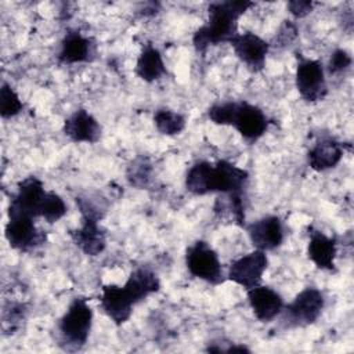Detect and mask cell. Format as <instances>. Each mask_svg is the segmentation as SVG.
Segmentation results:
<instances>
[{
  "instance_id": "cell-1",
  "label": "cell",
  "mask_w": 354,
  "mask_h": 354,
  "mask_svg": "<svg viewBox=\"0 0 354 354\" xmlns=\"http://www.w3.org/2000/svg\"><path fill=\"white\" fill-rule=\"evenodd\" d=\"M254 3L248 0H227L209 4V19L192 36L198 53H205L210 46L230 43L238 35V19Z\"/></svg>"
},
{
  "instance_id": "cell-2",
  "label": "cell",
  "mask_w": 354,
  "mask_h": 354,
  "mask_svg": "<svg viewBox=\"0 0 354 354\" xmlns=\"http://www.w3.org/2000/svg\"><path fill=\"white\" fill-rule=\"evenodd\" d=\"M93 310L84 297H75L58 321V344L65 351H79L87 342Z\"/></svg>"
},
{
  "instance_id": "cell-3",
  "label": "cell",
  "mask_w": 354,
  "mask_h": 354,
  "mask_svg": "<svg viewBox=\"0 0 354 354\" xmlns=\"http://www.w3.org/2000/svg\"><path fill=\"white\" fill-rule=\"evenodd\" d=\"M185 266L189 274L210 285H220L225 281L218 254L206 241H196L187 248Z\"/></svg>"
},
{
  "instance_id": "cell-4",
  "label": "cell",
  "mask_w": 354,
  "mask_h": 354,
  "mask_svg": "<svg viewBox=\"0 0 354 354\" xmlns=\"http://www.w3.org/2000/svg\"><path fill=\"white\" fill-rule=\"evenodd\" d=\"M296 76L295 83L300 97L307 102L322 101L328 95V86L325 79V71L319 61L306 58L301 54H296Z\"/></svg>"
},
{
  "instance_id": "cell-5",
  "label": "cell",
  "mask_w": 354,
  "mask_h": 354,
  "mask_svg": "<svg viewBox=\"0 0 354 354\" xmlns=\"http://www.w3.org/2000/svg\"><path fill=\"white\" fill-rule=\"evenodd\" d=\"M33 220L35 218L30 216L8 212V221L6 224L4 235L12 249L19 252H30L46 243V232L39 230Z\"/></svg>"
},
{
  "instance_id": "cell-6",
  "label": "cell",
  "mask_w": 354,
  "mask_h": 354,
  "mask_svg": "<svg viewBox=\"0 0 354 354\" xmlns=\"http://www.w3.org/2000/svg\"><path fill=\"white\" fill-rule=\"evenodd\" d=\"M325 307L324 293L317 288L303 289L288 306L283 307V321L289 326H307L314 324Z\"/></svg>"
},
{
  "instance_id": "cell-7",
  "label": "cell",
  "mask_w": 354,
  "mask_h": 354,
  "mask_svg": "<svg viewBox=\"0 0 354 354\" xmlns=\"http://www.w3.org/2000/svg\"><path fill=\"white\" fill-rule=\"evenodd\" d=\"M267 115L253 104L248 101H235L231 126L242 136L249 144H254L260 140L270 126Z\"/></svg>"
},
{
  "instance_id": "cell-8",
  "label": "cell",
  "mask_w": 354,
  "mask_h": 354,
  "mask_svg": "<svg viewBox=\"0 0 354 354\" xmlns=\"http://www.w3.org/2000/svg\"><path fill=\"white\" fill-rule=\"evenodd\" d=\"M47 192L41 180L36 176H29L18 183L17 192L11 196L8 212L22 213L33 218L41 217V207Z\"/></svg>"
},
{
  "instance_id": "cell-9",
  "label": "cell",
  "mask_w": 354,
  "mask_h": 354,
  "mask_svg": "<svg viewBox=\"0 0 354 354\" xmlns=\"http://www.w3.org/2000/svg\"><path fill=\"white\" fill-rule=\"evenodd\" d=\"M267 266L268 259L266 252L254 249L253 252L234 260L230 264L227 279L249 290L261 283V278L267 270Z\"/></svg>"
},
{
  "instance_id": "cell-10",
  "label": "cell",
  "mask_w": 354,
  "mask_h": 354,
  "mask_svg": "<svg viewBox=\"0 0 354 354\" xmlns=\"http://www.w3.org/2000/svg\"><path fill=\"white\" fill-rule=\"evenodd\" d=\"M230 44L238 59L245 64L249 71L260 72L264 68L266 58L270 51L268 41L252 32H245L238 33Z\"/></svg>"
},
{
  "instance_id": "cell-11",
  "label": "cell",
  "mask_w": 354,
  "mask_h": 354,
  "mask_svg": "<svg viewBox=\"0 0 354 354\" xmlns=\"http://www.w3.org/2000/svg\"><path fill=\"white\" fill-rule=\"evenodd\" d=\"M249 181L248 170L228 160H217L212 167L210 194H243Z\"/></svg>"
},
{
  "instance_id": "cell-12",
  "label": "cell",
  "mask_w": 354,
  "mask_h": 354,
  "mask_svg": "<svg viewBox=\"0 0 354 354\" xmlns=\"http://www.w3.org/2000/svg\"><path fill=\"white\" fill-rule=\"evenodd\" d=\"M252 245L263 252L274 250L283 242V224L278 216H264L245 225Z\"/></svg>"
},
{
  "instance_id": "cell-13",
  "label": "cell",
  "mask_w": 354,
  "mask_h": 354,
  "mask_svg": "<svg viewBox=\"0 0 354 354\" xmlns=\"http://www.w3.org/2000/svg\"><path fill=\"white\" fill-rule=\"evenodd\" d=\"M101 308L115 325H123L131 317L134 300L124 286L104 285L101 289Z\"/></svg>"
},
{
  "instance_id": "cell-14",
  "label": "cell",
  "mask_w": 354,
  "mask_h": 354,
  "mask_svg": "<svg viewBox=\"0 0 354 354\" xmlns=\"http://www.w3.org/2000/svg\"><path fill=\"white\" fill-rule=\"evenodd\" d=\"M248 301L254 317L261 322H271L282 314L285 307L282 296L272 288L264 285L249 289Z\"/></svg>"
},
{
  "instance_id": "cell-15",
  "label": "cell",
  "mask_w": 354,
  "mask_h": 354,
  "mask_svg": "<svg viewBox=\"0 0 354 354\" xmlns=\"http://www.w3.org/2000/svg\"><path fill=\"white\" fill-rule=\"evenodd\" d=\"M64 134L72 142L94 144L101 138L102 127L98 120L86 109H76L64 122Z\"/></svg>"
},
{
  "instance_id": "cell-16",
  "label": "cell",
  "mask_w": 354,
  "mask_h": 354,
  "mask_svg": "<svg viewBox=\"0 0 354 354\" xmlns=\"http://www.w3.org/2000/svg\"><path fill=\"white\" fill-rule=\"evenodd\" d=\"M95 44L93 39L83 36L77 30H69L59 44L58 61L61 64H77L88 62L94 58Z\"/></svg>"
},
{
  "instance_id": "cell-17",
  "label": "cell",
  "mask_w": 354,
  "mask_h": 354,
  "mask_svg": "<svg viewBox=\"0 0 354 354\" xmlns=\"http://www.w3.org/2000/svg\"><path fill=\"white\" fill-rule=\"evenodd\" d=\"M308 259L321 270L335 271V259L337 254V242L335 238L325 235L324 232L308 228Z\"/></svg>"
},
{
  "instance_id": "cell-18",
  "label": "cell",
  "mask_w": 354,
  "mask_h": 354,
  "mask_svg": "<svg viewBox=\"0 0 354 354\" xmlns=\"http://www.w3.org/2000/svg\"><path fill=\"white\" fill-rule=\"evenodd\" d=\"M73 243L87 256H98L106 246V235L98 221L82 218V225L69 231Z\"/></svg>"
},
{
  "instance_id": "cell-19",
  "label": "cell",
  "mask_w": 354,
  "mask_h": 354,
  "mask_svg": "<svg viewBox=\"0 0 354 354\" xmlns=\"http://www.w3.org/2000/svg\"><path fill=\"white\" fill-rule=\"evenodd\" d=\"M344 145L335 138H321L308 151V165L315 171H325L339 165L343 158Z\"/></svg>"
},
{
  "instance_id": "cell-20",
  "label": "cell",
  "mask_w": 354,
  "mask_h": 354,
  "mask_svg": "<svg viewBox=\"0 0 354 354\" xmlns=\"http://www.w3.org/2000/svg\"><path fill=\"white\" fill-rule=\"evenodd\" d=\"M123 286L126 288L134 303L138 304L149 295L156 293L160 289V281L152 270L147 267H138L131 271Z\"/></svg>"
},
{
  "instance_id": "cell-21",
  "label": "cell",
  "mask_w": 354,
  "mask_h": 354,
  "mask_svg": "<svg viewBox=\"0 0 354 354\" xmlns=\"http://www.w3.org/2000/svg\"><path fill=\"white\" fill-rule=\"evenodd\" d=\"M136 73L144 82L152 83L166 73V66L160 51L152 44H145L137 58Z\"/></svg>"
},
{
  "instance_id": "cell-22",
  "label": "cell",
  "mask_w": 354,
  "mask_h": 354,
  "mask_svg": "<svg viewBox=\"0 0 354 354\" xmlns=\"http://www.w3.org/2000/svg\"><path fill=\"white\" fill-rule=\"evenodd\" d=\"M213 163L201 160L196 162L188 170L185 176V188L192 195H207L210 194V174H212Z\"/></svg>"
},
{
  "instance_id": "cell-23",
  "label": "cell",
  "mask_w": 354,
  "mask_h": 354,
  "mask_svg": "<svg viewBox=\"0 0 354 354\" xmlns=\"http://www.w3.org/2000/svg\"><path fill=\"white\" fill-rule=\"evenodd\" d=\"M153 123L159 133L165 136L180 134L187 124L185 116L169 108H160L153 115Z\"/></svg>"
},
{
  "instance_id": "cell-24",
  "label": "cell",
  "mask_w": 354,
  "mask_h": 354,
  "mask_svg": "<svg viewBox=\"0 0 354 354\" xmlns=\"http://www.w3.org/2000/svg\"><path fill=\"white\" fill-rule=\"evenodd\" d=\"M223 198H217L214 212L228 214L234 223L239 227H245V203L243 194H221Z\"/></svg>"
},
{
  "instance_id": "cell-25",
  "label": "cell",
  "mask_w": 354,
  "mask_h": 354,
  "mask_svg": "<svg viewBox=\"0 0 354 354\" xmlns=\"http://www.w3.org/2000/svg\"><path fill=\"white\" fill-rule=\"evenodd\" d=\"M24 108L22 101L18 94L8 83H3L0 88V115L3 119H10L17 116Z\"/></svg>"
},
{
  "instance_id": "cell-26",
  "label": "cell",
  "mask_w": 354,
  "mask_h": 354,
  "mask_svg": "<svg viewBox=\"0 0 354 354\" xmlns=\"http://www.w3.org/2000/svg\"><path fill=\"white\" fill-rule=\"evenodd\" d=\"M151 171L152 166L149 160L144 156L137 158L131 162V165L127 169V180L131 185L137 188H144L151 180Z\"/></svg>"
},
{
  "instance_id": "cell-27",
  "label": "cell",
  "mask_w": 354,
  "mask_h": 354,
  "mask_svg": "<svg viewBox=\"0 0 354 354\" xmlns=\"http://www.w3.org/2000/svg\"><path fill=\"white\" fill-rule=\"evenodd\" d=\"M76 205L82 213V218L100 221L106 212V205L104 199H98V196H93V195L77 196Z\"/></svg>"
},
{
  "instance_id": "cell-28",
  "label": "cell",
  "mask_w": 354,
  "mask_h": 354,
  "mask_svg": "<svg viewBox=\"0 0 354 354\" xmlns=\"http://www.w3.org/2000/svg\"><path fill=\"white\" fill-rule=\"evenodd\" d=\"M66 210L68 207L64 199L58 194L48 191L41 207V217L51 224L61 220L66 214Z\"/></svg>"
},
{
  "instance_id": "cell-29",
  "label": "cell",
  "mask_w": 354,
  "mask_h": 354,
  "mask_svg": "<svg viewBox=\"0 0 354 354\" xmlns=\"http://www.w3.org/2000/svg\"><path fill=\"white\" fill-rule=\"evenodd\" d=\"M235 108V101H224V102H216L207 109V118L221 126H231L232 113Z\"/></svg>"
},
{
  "instance_id": "cell-30",
  "label": "cell",
  "mask_w": 354,
  "mask_h": 354,
  "mask_svg": "<svg viewBox=\"0 0 354 354\" xmlns=\"http://www.w3.org/2000/svg\"><path fill=\"white\" fill-rule=\"evenodd\" d=\"M353 59H351V55L343 50V48H337L332 53L330 58H329V62H328V72L330 75H337V73H342L344 71H347L351 65Z\"/></svg>"
},
{
  "instance_id": "cell-31",
  "label": "cell",
  "mask_w": 354,
  "mask_h": 354,
  "mask_svg": "<svg viewBox=\"0 0 354 354\" xmlns=\"http://www.w3.org/2000/svg\"><path fill=\"white\" fill-rule=\"evenodd\" d=\"M314 8V3L308 0H293L288 3V10L295 18H303L308 15Z\"/></svg>"
},
{
  "instance_id": "cell-32",
  "label": "cell",
  "mask_w": 354,
  "mask_h": 354,
  "mask_svg": "<svg viewBox=\"0 0 354 354\" xmlns=\"http://www.w3.org/2000/svg\"><path fill=\"white\" fill-rule=\"evenodd\" d=\"M297 36V29L290 21H283V25L279 29V33L275 36V41L285 46L295 40Z\"/></svg>"
},
{
  "instance_id": "cell-33",
  "label": "cell",
  "mask_w": 354,
  "mask_h": 354,
  "mask_svg": "<svg viewBox=\"0 0 354 354\" xmlns=\"http://www.w3.org/2000/svg\"><path fill=\"white\" fill-rule=\"evenodd\" d=\"M224 353H250V350L243 344H231L224 350Z\"/></svg>"
}]
</instances>
